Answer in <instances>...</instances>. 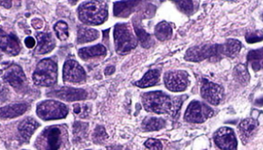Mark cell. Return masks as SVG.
<instances>
[{
  "label": "cell",
  "instance_id": "38",
  "mask_svg": "<svg viewBox=\"0 0 263 150\" xmlns=\"http://www.w3.org/2000/svg\"><path fill=\"white\" fill-rule=\"evenodd\" d=\"M73 112L77 115H80V113H82V105L81 104H76L73 106Z\"/></svg>",
  "mask_w": 263,
  "mask_h": 150
},
{
  "label": "cell",
  "instance_id": "35",
  "mask_svg": "<svg viewBox=\"0 0 263 150\" xmlns=\"http://www.w3.org/2000/svg\"><path fill=\"white\" fill-rule=\"evenodd\" d=\"M31 25H32L33 28H35V29H41V28L44 27V23L39 18H34L32 21H31Z\"/></svg>",
  "mask_w": 263,
  "mask_h": 150
},
{
  "label": "cell",
  "instance_id": "29",
  "mask_svg": "<svg viewBox=\"0 0 263 150\" xmlns=\"http://www.w3.org/2000/svg\"><path fill=\"white\" fill-rule=\"evenodd\" d=\"M55 35L61 40H65L69 37V27L64 21L57 23L54 27Z\"/></svg>",
  "mask_w": 263,
  "mask_h": 150
},
{
  "label": "cell",
  "instance_id": "28",
  "mask_svg": "<svg viewBox=\"0 0 263 150\" xmlns=\"http://www.w3.org/2000/svg\"><path fill=\"white\" fill-rule=\"evenodd\" d=\"M135 29H136L137 38L140 40L143 47L148 48L151 45H153V39H152V36L149 34L147 33L144 29L138 28L137 26H135Z\"/></svg>",
  "mask_w": 263,
  "mask_h": 150
},
{
  "label": "cell",
  "instance_id": "15",
  "mask_svg": "<svg viewBox=\"0 0 263 150\" xmlns=\"http://www.w3.org/2000/svg\"><path fill=\"white\" fill-rule=\"evenodd\" d=\"M39 126L40 124L32 117H28L20 122L18 125V134L23 143H28Z\"/></svg>",
  "mask_w": 263,
  "mask_h": 150
},
{
  "label": "cell",
  "instance_id": "16",
  "mask_svg": "<svg viewBox=\"0 0 263 150\" xmlns=\"http://www.w3.org/2000/svg\"><path fill=\"white\" fill-rule=\"evenodd\" d=\"M1 41L0 46L3 52H5L11 56H16L21 50L19 40L14 35L5 34L3 31L1 32Z\"/></svg>",
  "mask_w": 263,
  "mask_h": 150
},
{
  "label": "cell",
  "instance_id": "24",
  "mask_svg": "<svg viewBox=\"0 0 263 150\" xmlns=\"http://www.w3.org/2000/svg\"><path fill=\"white\" fill-rule=\"evenodd\" d=\"M247 60L251 64L253 70L258 72L263 69V48L250 51L247 55Z\"/></svg>",
  "mask_w": 263,
  "mask_h": 150
},
{
  "label": "cell",
  "instance_id": "34",
  "mask_svg": "<svg viewBox=\"0 0 263 150\" xmlns=\"http://www.w3.org/2000/svg\"><path fill=\"white\" fill-rule=\"evenodd\" d=\"M145 146L149 150H162L163 145L162 143L155 139H148L145 142Z\"/></svg>",
  "mask_w": 263,
  "mask_h": 150
},
{
  "label": "cell",
  "instance_id": "22",
  "mask_svg": "<svg viewBox=\"0 0 263 150\" xmlns=\"http://www.w3.org/2000/svg\"><path fill=\"white\" fill-rule=\"evenodd\" d=\"M160 71L158 70H151L146 73L139 81L136 82V85L141 89H147L154 87L159 83Z\"/></svg>",
  "mask_w": 263,
  "mask_h": 150
},
{
  "label": "cell",
  "instance_id": "7",
  "mask_svg": "<svg viewBox=\"0 0 263 150\" xmlns=\"http://www.w3.org/2000/svg\"><path fill=\"white\" fill-rule=\"evenodd\" d=\"M223 54V45H200L187 51V61H202Z\"/></svg>",
  "mask_w": 263,
  "mask_h": 150
},
{
  "label": "cell",
  "instance_id": "9",
  "mask_svg": "<svg viewBox=\"0 0 263 150\" xmlns=\"http://www.w3.org/2000/svg\"><path fill=\"white\" fill-rule=\"evenodd\" d=\"M87 80V74L80 64L73 59H68L63 66V81L66 83H82Z\"/></svg>",
  "mask_w": 263,
  "mask_h": 150
},
{
  "label": "cell",
  "instance_id": "39",
  "mask_svg": "<svg viewBox=\"0 0 263 150\" xmlns=\"http://www.w3.org/2000/svg\"><path fill=\"white\" fill-rule=\"evenodd\" d=\"M1 5L6 6V8H10L11 5V2H9V3H8V2H4V1H2V2H1Z\"/></svg>",
  "mask_w": 263,
  "mask_h": 150
},
{
  "label": "cell",
  "instance_id": "19",
  "mask_svg": "<svg viewBox=\"0 0 263 150\" xmlns=\"http://www.w3.org/2000/svg\"><path fill=\"white\" fill-rule=\"evenodd\" d=\"M106 55V48L104 45H97L91 47H84L78 50V56L83 60H88L94 57Z\"/></svg>",
  "mask_w": 263,
  "mask_h": 150
},
{
  "label": "cell",
  "instance_id": "14",
  "mask_svg": "<svg viewBox=\"0 0 263 150\" xmlns=\"http://www.w3.org/2000/svg\"><path fill=\"white\" fill-rule=\"evenodd\" d=\"M48 97H54L66 101H76L85 100L88 98V92L84 89H72V88H61L54 91H51Z\"/></svg>",
  "mask_w": 263,
  "mask_h": 150
},
{
  "label": "cell",
  "instance_id": "3",
  "mask_svg": "<svg viewBox=\"0 0 263 150\" xmlns=\"http://www.w3.org/2000/svg\"><path fill=\"white\" fill-rule=\"evenodd\" d=\"M58 79V66L53 59L45 58L40 61L33 73V81L39 87H52Z\"/></svg>",
  "mask_w": 263,
  "mask_h": 150
},
{
  "label": "cell",
  "instance_id": "12",
  "mask_svg": "<svg viewBox=\"0 0 263 150\" xmlns=\"http://www.w3.org/2000/svg\"><path fill=\"white\" fill-rule=\"evenodd\" d=\"M200 92L203 99L213 105H218L224 94L223 89L220 85L205 79L202 81Z\"/></svg>",
  "mask_w": 263,
  "mask_h": 150
},
{
  "label": "cell",
  "instance_id": "1",
  "mask_svg": "<svg viewBox=\"0 0 263 150\" xmlns=\"http://www.w3.org/2000/svg\"><path fill=\"white\" fill-rule=\"evenodd\" d=\"M185 97L171 98L162 91L148 92L142 96L144 108L148 112L155 114L176 115L181 108Z\"/></svg>",
  "mask_w": 263,
  "mask_h": 150
},
{
  "label": "cell",
  "instance_id": "20",
  "mask_svg": "<svg viewBox=\"0 0 263 150\" xmlns=\"http://www.w3.org/2000/svg\"><path fill=\"white\" fill-rule=\"evenodd\" d=\"M257 127H258V122L254 119H246L240 123L239 133L243 144H247L249 139L252 137Z\"/></svg>",
  "mask_w": 263,
  "mask_h": 150
},
{
  "label": "cell",
  "instance_id": "17",
  "mask_svg": "<svg viewBox=\"0 0 263 150\" xmlns=\"http://www.w3.org/2000/svg\"><path fill=\"white\" fill-rule=\"evenodd\" d=\"M38 40V47L36 53L40 55L48 54L55 48V41L50 33H37L36 35Z\"/></svg>",
  "mask_w": 263,
  "mask_h": 150
},
{
  "label": "cell",
  "instance_id": "36",
  "mask_svg": "<svg viewBox=\"0 0 263 150\" xmlns=\"http://www.w3.org/2000/svg\"><path fill=\"white\" fill-rule=\"evenodd\" d=\"M25 45H27L28 48H33L36 45V40L34 38L28 37L27 39H25Z\"/></svg>",
  "mask_w": 263,
  "mask_h": 150
},
{
  "label": "cell",
  "instance_id": "21",
  "mask_svg": "<svg viewBox=\"0 0 263 150\" xmlns=\"http://www.w3.org/2000/svg\"><path fill=\"white\" fill-rule=\"evenodd\" d=\"M140 2L138 1H121L114 4V15L116 17H128Z\"/></svg>",
  "mask_w": 263,
  "mask_h": 150
},
{
  "label": "cell",
  "instance_id": "32",
  "mask_svg": "<svg viewBox=\"0 0 263 150\" xmlns=\"http://www.w3.org/2000/svg\"><path fill=\"white\" fill-rule=\"evenodd\" d=\"M248 44H255L263 40V32L260 30H255V31H250L247 34L246 36Z\"/></svg>",
  "mask_w": 263,
  "mask_h": 150
},
{
  "label": "cell",
  "instance_id": "26",
  "mask_svg": "<svg viewBox=\"0 0 263 150\" xmlns=\"http://www.w3.org/2000/svg\"><path fill=\"white\" fill-rule=\"evenodd\" d=\"M165 121L162 118L156 117H147L142 123V128L144 132H154L164 128Z\"/></svg>",
  "mask_w": 263,
  "mask_h": 150
},
{
  "label": "cell",
  "instance_id": "18",
  "mask_svg": "<svg viewBox=\"0 0 263 150\" xmlns=\"http://www.w3.org/2000/svg\"><path fill=\"white\" fill-rule=\"evenodd\" d=\"M28 110V105L26 103H16L2 107L0 110V117L2 119L14 118L20 117Z\"/></svg>",
  "mask_w": 263,
  "mask_h": 150
},
{
  "label": "cell",
  "instance_id": "10",
  "mask_svg": "<svg viewBox=\"0 0 263 150\" xmlns=\"http://www.w3.org/2000/svg\"><path fill=\"white\" fill-rule=\"evenodd\" d=\"M164 84L166 89L173 92L184 91L188 87V73L184 71H171L164 74Z\"/></svg>",
  "mask_w": 263,
  "mask_h": 150
},
{
  "label": "cell",
  "instance_id": "30",
  "mask_svg": "<svg viewBox=\"0 0 263 150\" xmlns=\"http://www.w3.org/2000/svg\"><path fill=\"white\" fill-rule=\"evenodd\" d=\"M176 5L181 10L182 12L186 13L188 15H191L195 11V5L196 3L194 1H177Z\"/></svg>",
  "mask_w": 263,
  "mask_h": 150
},
{
  "label": "cell",
  "instance_id": "27",
  "mask_svg": "<svg viewBox=\"0 0 263 150\" xmlns=\"http://www.w3.org/2000/svg\"><path fill=\"white\" fill-rule=\"evenodd\" d=\"M241 48V44L237 39H228L226 45H223V55L230 57H234L238 55Z\"/></svg>",
  "mask_w": 263,
  "mask_h": 150
},
{
  "label": "cell",
  "instance_id": "13",
  "mask_svg": "<svg viewBox=\"0 0 263 150\" xmlns=\"http://www.w3.org/2000/svg\"><path fill=\"white\" fill-rule=\"evenodd\" d=\"M3 78L7 83L11 84L13 89H22L27 83V77L23 72L22 68L18 65H11L7 68L3 73Z\"/></svg>",
  "mask_w": 263,
  "mask_h": 150
},
{
  "label": "cell",
  "instance_id": "40",
  "mask_svg": "<svg viewBox=\"0 0 263 150\" xmlns=\"http://www.w3.org/2000/svg\"><path fill=\"white\" fill-rule=\"evenodd\" d=\"M262 18H263V17H262Z\"/></svg>",
  "mask_w": 263,
  "mask_h": 150
},
{
  "label": "cell",
  "instance_id": "6",
  "mask_svg": "<svg viewBox=\"0 0 263 150\" xmlns=\"http://www.w3.org/2000/svg\"><path fill=\"white\" fill-rule=\"evenodd\" d=\"M61 145V128L58 126H51L41 134L36 146L41 150H59Z\"/></svg>",
  "mask_w": 263,
  "mask_h": 150
},
{
  "label": "cell",
  "instance_id": "5",
  "mask_svg": "<svg viewBox=\"0 0 263 150\" xmlns=\"http://www.w3.org/2000/svg\"><path fill=\"white\" fill-rule=\"evenodd\" d=\"M68 113V107L55 100H44L37 106L38 117L46 121L65 118Z\"/></svg>",
  "mask_w": 263,
  "mask_h": 150
},
{
  "label": "cell",
  "instance_id": "25",
  "mask_svg": "<svg viewBox=\"0 0 263 150\" xmlns=\"http://www.w3.org/2000/svg\"><path fill=\"white\" fill-rule=\"evenodd\" d=\"M172 33H173L172 27H171L170 23L167 22L159 23L154 29L155 37L161 41L170 39L171 36H172Z\"/></svg>",
  "mask_w": 263,
  "mask_h": 150
},
{
  "label": "cell",
  "instance_id": "37",
  "mask_svg": "<svg viewBox=\"0 0 263 150\" xmlns=\"http://www.w3.org/2000/svg\"><path fill=\"white\" fill-rule=\"evenodd\" d=\"M114 72H115V67H114V66H109V67H107L105 69L104 73H105V75H111V74H113Z\"/></svg>",
  "mask_w": 263,
  "mask_h": 150
},
{
  "label": "cell",
  "instance_id": "23",
  "mask_svg": "<svg viewBox=\"0 0 263 150\" xmlns=\"http://www.w3.org/2000/svg\"><path fill=\"white\" fill-rule=\"evenodd\" d=\"M100 36L98 30L93 29V28H78V33H77V42L78 44H87L97 39Z\"/></svg>",
  "mask_w": 263,
  "mask_h": 150
},
{
  "label": "cell",
  "instance_id": "8",
  "mask_svg": "<svg viewBox=\"0 0 263 150\" xmlns=\"http://www.w3.org/2000/svg\"><path fill=\"white\" fill-rule=\"evenodd\" d=\"M214 110L200 101L193 100L187 107L184 119L191 123H202L213 117Z\"/></svg>",
  "mask_w": 263,
  "mask_h": 150
},
{
  "label": "cell",
  "instance_id": "4",
  "mask_svg": "<svg viewBox=\"0 0 263 150\" xmlns=\"http://www.w3.org/2000/svg\"><path fill=\"white\" fill-rule=\"evenodd\" d=\"M115 49L120 55H126L137 47L136 37L127 24H118L114 28Z\"/></svg>",
  "mask_w": 263,
  "mask_h": 150
},
{
  "label": "cell",
  "instance_id": "2",
  "mask_svg": "<svg viewBox=\"0 0 263 150\" xmlns=\"http://www.w3.org/2000/svg\"><path fill=\"white\" fill-rule=\"evenodd\" d=\"M78 16L81 22L90 26H98L106 21L108 16L107 3L104 1L84 2L78 8Z\"/></svg>",
  "mask_w": 263,
  "mask_h": 150
},
{
  "label": "cell",
  "instance_id": "33",
  "mask_svg": "<svg viewBox=\"0 0 263 150\" xmlns=\"http://www.w3.org/2000/svg\"><path fill=\"white\" fill-rule=\"evenodd\" d=\"M86 126H87V124H85V123H74V125H73V134H74V136L76 137H82V135L86 134V132H87V128H84Z\"/></svg>",
  "mask_w": 263,
  "mask_h": 150
},
{
  "label": "cell",
  "instance_id": "11",
  "mask_svg": "<svg viewBox=\"0 0 263 150\" xmlns=\"http://www.w3.org/2000/svg\"><path fill=\"white\" fill-rule=\"evenodd\" d=\"M214 142L220 149H237V139L232 128L228 127L219 128L214 135Z\"/></svg>",
  "mask_w": 263,
  "mask_h": 150
},
{
  "label": "cell",
  "instance_id": "31",
  "mask_svg": "<svg viewBox=\"0 0 263 150\" xmlns=\"http://www.w3.org/2000/svg\"><path fill=\"white\" fill-rule=\"evenodd\" d=\"M107 138H108V136H107V134H106L104 127L99 126L95 128L93 134V141L95 142V144H103Z\"/></svg>",
  "mask_w": 263,
  "mask_h": 150
}]
</instances>
